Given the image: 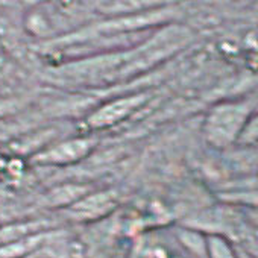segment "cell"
Masks as SVG:
<instances>
[{
    "label": "cell",
    "mask_w": 258,
    "mask_h": 258,
    "mask_svg": "<svg viewBox=\"0 0 258 258\" xmlns=\"http://www.w3.org/2000/svg\"><path fill=\"white\" fill-rule=\"evenodd\" d=\"M149 99L148 93H134L121 96L117 99H112L102 106H99L93 114L87 118V126L91 129H105L109 126H114L124 118H127L133 112L140 109L146 100Z\"/></svg>",
    "instance_id": "cell-2"
},
{
    "label": "cell",
    "mask_w": 258,
    "mask_h": 258,
    "mask_svg": "<svg viewBox=\"0 0 258 258\" xmlns=\"http://www.w3.org/2000/svg\"><path fill=\"white\" fill-rule=\"evenodd\" d=\"M50 234H52L50 231H44V232L28 235V237L20 238V240H17L14 243L5 244V246L0 247V258H20V256H25L26 253H31L32 250L40 247L50 237Z\"/></svg>",
    "instance_id": "cell-6"
},
{
    "label": "cell",
    "mask_w": 258,
    "mask_h": 258,
    "mask_svg": "<svg viewBox=\"0 0 258 258\" xmlns=\"http://www.w3.org/2000/svg\"><path fill=\"white\" fill-rule=\"evenodd\" d=\"M94 146L96 140L91 137H75L40 151L34 155V161L47 166H69L87 158Z\"/></svg>",
    "instance_id": "cell-3"
},
{
    "label": "cell",
    "mask_w": 258,
    "mask_h": 258,
    "mask_svg": "<svg viewBox=\"0 0 258 258\" xmlns=\"http://www.w3.org/2000/svg\"><path fill=\"white\" fill-rule=\"evenodd\" d=\"M115 205V196L111 191H99L93 195H85L67 208L70 219L76 222L94 220L106 213H109Z\"/></svg>",
    "instance_id": "cell-4"
},
{
    "label": "cell",
    "mask_w": 258,
    "mask_h": 258,
    "mask_svg": "<svg viewBox=\"0 0 258 258\" xmlns=\"http://www.w3.org/2000/svg\"><path fill=\"white\" fill-rule=\"evenodd\" d=\"M235 244H237V243H235ZM237 249H238V258H252V256H250L244 249H241L238 244H237Z\"/></svg>",
    "instance_id": "cell-12"
},
{
    "label": "cell",
    "mask_w": 258,
    "mask_h": 258,
    "mask_svg": "<svg viewBox=\"0 0 258 258\" xmlns=\"http://www.w3.org/2000/svg\"><path fill=\"white\" fill-rule=\"evenodd\" d=\"M250 232H252V235L258 240V228H252V229H250Z\"/></svg>",
    "instance_id": "cell-14"
},
{
    "label": "cell",
    "mask_w": 258,
    "mask_h": 258,
    "mask_svg": "<svg viewBox=\"0 0 258 258\" xmlns=\"http://www.w3.org/2000/svg\"><path fill=\"white\" fill-rule=\"evenodd\" d=\"M256 105L258 102L253 99L223 100L213 105L204 120V137L207 143L217 149L237 145Z\"/></svg>",
    "instance_id": "cell-1"
},
{
    "label": "cell",
    "mask_w": 258,
    "mask_h": 258,
    "mask_svg": "<svg viewBox=\"0 0 258 258\" xmlns=\"http://www.w3.org/2000/svg\"><path fill=\"white\" fill-rule=\"evenodd\" d=\"M225 204L229 205H253L258 207V181L244 184L241 187L228 190L222 196Z\"/></svg>",
    "instance_id": "cell-8"
},
{
    "label": "cell",
    "mask_w": 258,
    "mask_h": 258,
    "mask_svg": "<svg viewBox=\"0 0 258 258\" xmlns=\"http://www.w3.org/2000/svg\"><path fill=\"white\" fill-rule=\"evenodd\" d=\"M207 258H238L237 244L223 235H207Z\"/></svg>",
    "instance_id": "cell-9"
},
{
    "label": "cell",
    "mask_w": 258,
    "mask_h": 258,
    "mask_svg": "<svg viewBox=\"0 0 258 258\" xmlns=\"http://www.w3.org/2000/svg\"><path fill=\"white\" fill-rule=\"evenodd\" d=\"M241 249H244L252 258H258V240L252 235L250 229L246 232V235L237 243Z\"/></svg>",
    "instance_id": "cell-11"
},
{
    "label": "cell",
    "mask_w": 258,
    "mask_h": 258,
    "mask_svg": "<svg viewBox=\"0 0 258 258\" xmlns=\"http://www.w3.org/2000/svg\"><path fill=\"white\" fill-rule=\"evenodd\" d=\"M50 223L47 220H28V222H17L11 225L0 226V247L14 243L20 238H25L32 234L49 231Z\"/></svg>",
    "instance_id": "cell-5"
},
{
    "label": "cell",
    "mask_w": 258,
    "mask_h": 258,
    "mask_svg": "<svg viewBox=\"0 0 258 258\" xmlns=\"http://www.w3.org/2000/svg\"><path fill=\"white\" fill-rule=\"evenodd\" d=\"M5 167H7V161H5V158L2 155H0V172H2Z\"/></svg>",
    "instance_id": "cell-13"
},
{
    "label": "cell",
    "mask_w": 258,
    "mask_h": 258,
    "mask_svg": "<svg viewBox=\"0 0 258 258\" xmlns=\"http://www.w3.org/2000/svg\"><path fill=\"white\" fill-rule=\"evenodd\" d=\"M237 145H244V146L258 145V105L255 106L253 112L246 121Z\"/></svg>",
    "instance_id": "cell-10"
},
{
    "label": "cell",
    "mask_w": 258,
    "mask_h": 258,
    "mask_svg": "<svg viewBox=\"0 0 258 258\" xmlns=\"http://www.w3.org/2000/svg\"><path fill=\"white\" fill-rule=\"evenodd\" d=\"M175 234L179 244L190 253V256L207 258V235L204 232L181 225Z\"/></svg>",
    "instance_id": "cell-7"
}]
</instances>
